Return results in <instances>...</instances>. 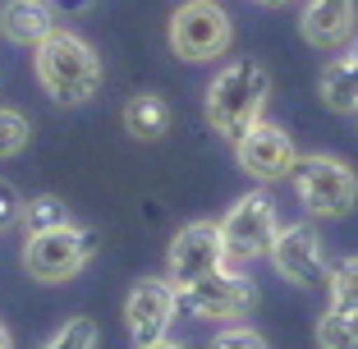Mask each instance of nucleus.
Wrapping results in <instances>:
<instances>
[{
	"label": "nucleus",
	"mask_w": 358,
	"mask_h": 349,
	"mask_svg": "<svg viewBox=\"0 0 358 349\" xmlns=\"http://www.w3.org/2000/svg\"><path fill=\"white\" fill-rule=\"evenodd\" d=\"M271 97V74L257 60H234L207 87V120L211 129L230 143H239L248 129L262 120V106Z\"/></svg>",
	"instance_id": "f257e3e1"
},
{
	"label": "nucleus",
	"mask_w": 358,
	"mask_h": 349,
	"mask_svg": "<svg viewBox=\"0 0 358 349\" xmlns=\"http://www.w3.org/2000/svg\"><path fill=\"white\" fill-rule=\"evenodd\" d=\"M37 78H42V87L60 106H74V101H87L101 87V60H96V51L83 37L55 28L37 46Z\"/></svg>",
	"instance_id": "f03ea898"
},
{
	"label": "nucleus",
	"mask_w": 358,
	"mask_h": 349,
	"mask_svg": "<svg viewBox=\"0 0 358 349\" xmlns=\"http://www.w3.org/2000/svg\"><path fill=\"white\" fill-rule=\"evenodd\" d=\"M92 253H96V230H87V225H60V230L32 234L23 243V271L32 280L60 285V280L83 271Z\"/></svg>",
	"instance_id": "7ed1b4c3"
},
{
	"label": "nucleus",
	"mask_w": 358,
	"mask_h": 349,
	"mask_svg": "<svg viewBox=\"0 0 358 349\" xmlns=\"http://www.w3.org/2000/svg\"><path fill=\"white\" fill-rule=\"evenodd\" d=\"M294 193L313 216H345L358 202V180H354V170L336 157H299Z\"/></svg>",
	"instance_id": "20e7f679"
},
{
	"label": "nucleus",
	"mask_w": 358,
	"mask_h": 349,
	"mask_svg": "<svg viewBox=\"0 0 358 349\" xmlns=\"http://www.w3.org/2000/svg\"><path fill=\"white\" fill-rule=\"evenodd\" d=\"M175 304L184 318H198V322H221V318H243L248 308L257 304V290L248 276L239 271H211L193 285H175Z\"/></svg>",
	"instance_id": "39448f33"
},
{
	"label": "nucleus",
	"mask_w": 358,
	"mask_h": 349,
	"mask_svg": "<svg viewBox=\"0 0 358 349\" xmlns=\"http://www.w3.org/2000/svg\"><path fill=\"white\" fill-rule=\"evenodd\" d=\"M170 46L179 60H216L230 46V14L216 0H189L170 19Z\"/></svg>",
	"instance_id": "423d86ee"
},
{
	"label": "nucleus",
	"mask_w": 358,
	"mask_h": 349,
	"mask_svg": "<svg viewBox=\"0 0 358 349\" xmlns=\"http://www.w3.org/2000/svg\"><path fill=\"white\" fill-rule=\"evenodd\" d=\"M225 230V257L230 262H253V257L271 253L275 243V202L266 193H243L230 207V216L221 221Z\"/></svg>",
	"instance_id": "0eeeda50"
},
{
	"label": "nucleus",
	"mask_w": 358,
	"mask_h": 349,
	"mask_svg": "<svg viewBox=\"0 0 358 349\" xmlns=\"http://www.w3.org/2000/svg\"><path fill=\"white\" fill-rule=\"evenodd\" d=\"M230 262L225 257V230L216 221H193L184 230H175L170 239V280L175 285H193L202 276L221 271Z\"/></svg>",
	"instance_id": "6e6552de"
},
{
	"label": "nucleus",
	"mask_w": 358,
	"mask_h": 349,
	"mask_svg": "<svg viewBox=\"0 0 358 349\" xmlns=\"http://www.w3.org/2000/svg\"><path fill=\"white\" fill-rule=\"evenodd\" d=\"M179 304H175V285L166 280H138L129 290V304H124V322H129V336H134V349H148L157 340H166L170 322H175Z\"/></svg>",
	"instance_id": "1a4fd4ad"
},
{
	"label": "nucleus",
	"mask_w": 358,
	"mask_h": 349,
	"mask_svg": "<svg viewBox=\"0 0 358 349\" xmlns=\"http://www.w3.org/2000/svg\"><path fill=\"white\" fill-rule=\"evenodd\" d=\"M271 262L289 285H322L327 280V257H322V234L313 225H285L271 243Z\"/></svg>",
	"instance_id": "9d476101"
},
{
	"label": "nucleus",
	"mask_w": 358,
	"mask_h": 349,
	"mask_svg": "<svg viewBox=\"0 0 358 349\" xmlns=\"http://www.w3.org/2000/svg\"><path fill=\"white\" fill-rule=\"evenodd\" d=\"M234 157H239V166L253 175V180H280L285 170H294V143H289V134H285L280 124H266V120H257L248 134L234 143Z\"/></svg>",
	"instance_id": "9b49d317"
},
{
	"label": "nucleus",
	"mask_w": 358,
	"mask_h": 349,
	"mask_svg": "<svg viewBox=\"0 0 358 349\" xmlns=\"http://www.w3.org/2000/svg\"><path fill=\"white\" fill-rule=\"evenodd\" d=\"M0 32L10 42H23V46H42L46 37L55 32V10L51 0H10L0 10Z\"/></svg>",
	"instance_id": "f8f14e48"
},
{
	"label": "nucleus",
	"mask_w": 358,
	"mask_h": 349,
	"mask_svg": "<svg viewBox=\"0 0 358 349\" xmlns=\"http://www.w3.org/2000/svg\"><path fill=\"white\" fill-rule=\"evenodd\" d=\"M354 28V0H308L303 5V37L313 46H340Z\"/></svg>",
	"instance_id": "ddd939ff"
},
{
	"label": "nucleus",
	"mask_w": 358,
	"mask_h": 349,
	"mask_svg": "<svg viewBox=\"0 0 358 349\" xmlns=\"http://www.w3.org/2000/svg\"><path fill=\"white\" fill-rule=\"evenodd\" d=\"M322 101L331 111H340V115L358 111V37L349 42V51L340 60H331L322 69Z\"/></svg>",
	"instance_id": "4468645a"
},
{
	"label": "nucleus",
	"mask_w": 358,
	"mask_h": 349,
	"mask_svg": "<svg viewBox=\"0 0 358 349\" xmlns=\"http://www.w3.org/2000/svg\"><path fill=\"white\" fill-rule=\"evenodd\" d=\"M124 129L134 138H143V143H152V138H161L170 129V106L161 101L157 92H143V97H134L124 106Z\"/></svg>",
	"instance_id": "2eb2a0df"
},
{
	"label": "nucleus",
	"mask_w": 358,
	"mask_h": 349,
	"mask_svg": "<svg viewBox=\"0 0 358 349\" xmlns=\"http://www.w3.org/2000/svg\"><path fill=\"white\" fill-rule=\"evenodd\" d=\"M317 345L322 349H358V313L327 308L317 322Z\"/></svg>",
	"instance_id": "dca6fc26"
},
{
	"label": "nucleus",
	"mask_w": 358,
	"mask_h": 349,
	"mask_svg": "<svg viewBox=\"0 0 358 349\" xmlns=\"http://www.w3.org/2000/svg\"><path fill=\"white\" fill-rule=\"evenodd\" d=\"M60 225H69V207H64L60 198H32L23 202V230L32 234H46V230H60Z\"/></svg>",
	"instance_id": "f3484780"
},
{
	"label": "nucleus",
	"mask_w": 358,
	"mask_h": 349,
	"mask_svg": "<svg viewBox=\"0 0 358 349\" xmlns=\"http://www.w3.org/2000/svg\"><path fill=\"white\" fill-rule=\"evenodd\" d=\"M331 308L358 313V257H345L340 266H331Z\"/></svg>",
	"instance_id": "a211bd4d"
},
{
	"label": "nucleus",
	"mask_w": 358,
	"mask_h": 349,
	"mask_svg": "<svg viewBox=\"0 0 358 349\" xmlns=\"http://www.w3.org/2000/svg\"><path fill=\"white\" fill-rule=\"evenodd\" d=\"M42 349H96V322L92 318H69Z\"/></svg>",
	"instance_id": "6ab92c4d"
},
{
	"label": "nucleus",
	"mask_w": 358,
	"mask_h": 349,
	"mask_svg": "<svg viewBox=\"0 0 358 349\" xmlns=\"http://www.w3.org/2000/svg\"><path fill=\"white\" fill-rule=\"evenodd\" d=\"M28 134H32V124H28V115H23V111L0 106V157L23 152V148H28Z\"/></svg>",
	"instance_id": "aec40b11"
},
{
	"label": "nucleus",
	"mask_w": 358,
	"mask_h": 349,
	"mask_svg": "<svg viewBox=\"0 0 358 349\" xmlns=\"http://www.w3.org/2000/svg\"><path fill=\"white\" fill-rule=\"evenodd\" d=\"M207 349H266V340L248 327H230V331H221V336L211 340Z\"/></svg>",
	"instance_id": "412c9836"
},
{
	"label": "nucleus",
	"mask_w": 358,
	"mask_h": 349,
	"mask_svg": "<svg viewBox=\"0 0 358 349\" xmlns=\"http://www.w3.org/2000/svg\"><path fill=\"white\" fill-rule=\"evenodd\" d=\"M14 221H23V198L14 193V184L0 180V230H10Z\"/></svg>",
	"instance_id": "4be33fe9"
},
{
	"label": "nucleus",
	"mask_w": 358,
	"mask_h": 349,
	"mask_svg": "<svg viewBox=\"0 0 358 349\" xmlns=\"http://www.w3.org/2000/svg\"><path fill=\"white\" fill-rule=\"evenodd\" d=\"M92 0H51V10H60V14H78V10H87Z\"/></svg>",
	"instance_id": "5701e85b"
},
{
	"label": "nucleus",
	"mask_w": 358,
	"mask_h": 349,
	"mask_svg": "<svg viewBox=\"0 0 358 349\" xmlns=\"http://www.w3.org/2000/svg\"><path fill=\"white\" fill-rule=\"evenodd\" d=\"M0 349H14V340H10V331L0 327Z\"/></svg>",
	"instance_id": "b1692460"
},
{
	"label": "nucleus",
	"mask_w": 358,
	"mask_h": 349,
	"mask_svg": "<svg viewBox=\"0 0 358 349\" xmlns=\"http://www.w3.org/2000/svg\"><path fill=\"white\" fill-rule=\"evenodd\" d=\"M148 349H179V345H166V340H157V345H148Z\"/></svg>",
	"instance_id": "393cba45"
},
{
	"label": "nucleus",
	"mask_w": 358,
	"mask_h": 349,
	"mask_svg": "<svg viewBox=\"0 0 358 349\" xmlns=\"http://www.w3.org/2000/svg\"><path fill=\"white\" fill-rule=\"evenodd\" d=\"M262 5H271V10H275V5H289V0H262Z\"/></svg>",
	"instance_id": "a878e982"
}]
</instances>
